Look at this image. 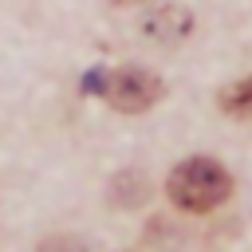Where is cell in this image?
I'll use <instances>...</instances> for the list:
<instances>
[{
  "mask_svg": "<svg viewBox=\"0 0 252 252\" xmlns=\"http://www.w3.org/2000/svg\"><path fill=\"white\" fill-rule=\"evenodd\" d=\"M165 197L181 209V213H213L232 197V173L224 169V161L193 154L185 161H177L165 177Z\"/></svg>",
  "mask_w": 252,
  "mask_h": 252,
  "instance_id": "cell-1",
  "label": "cell"
},
{
  "mask_svg": "<svg viewBox=\"0 0 252 252\" xmlns=\"http://www.w3.org/2000/svg\"><path fill=\"white\" fill-rule=\"evenodd\" d=\"M87 94H98L106 106H114L118 114H146L161 102L165 83L158 71L126 63V67H110V71H91L83 79Z\"/></svg>",
  "mask_w": 252,
  "mask_h": 252,
  "instance_id": "cell-2",
  "label": "cell"
},
{
  "mask_svg": "<svg viewBox=\"0 0 252 252\" xmlns=\"http://www.w3.org/2000/svg\"><path fill=\"white\" fill-rule=\"evenodd\" d=\"M193 32V12L185 4H158L142 16V35L158 47H177Z\"/></svg>",
  "mask_w": 252,
  "mask_h": 252,
  "instance_id": "cell-3",
  "label": "cell"
},
{
  "mask_svg": "<svg viewBox=\"0 0 252 252\" xmlns=\"http://www.w3.org/2000/svg\"><path fill=\"white\" fill-rule=\"evenodd\" d=\"M217 106H220L228 118H252V75L228 83V87L217 94Z\"/></svg>",
  "mask_w": 252,
  "mask_h": 252,
  "instance_id": "cell-4",
  "label": "cell"
},
{
  "mask_svg": "<svg viewBox=\"0 0 252 252\" xmlns=\"http://www.w3.org/2000/svg\"><path fill=\"white\" fill-rule=\"evenodd\" d=\"M39 252H83V248H79L75 240H67V236H51V240H47Z\"/></svg>",
  "mask_w": 252,
  "mask_h": 252,
  "instance_id": "cell-5",
  "label": "cell"
},
{
  "mask_svg": "<svg viewBox=\"0 0 252 252\" xmlns=\"http://www.w3.org/2000/svg\"><path fill=\"white\" fill-rule=\"evenodd\" d=\"M110 4H122L126 8V4H142V0H110Z\"/></svg>",
  "mask_w": 252,
  "mask_h": 252,
  "instance_id": "cell-6",
  "label": "cell"
}]
</instances>
